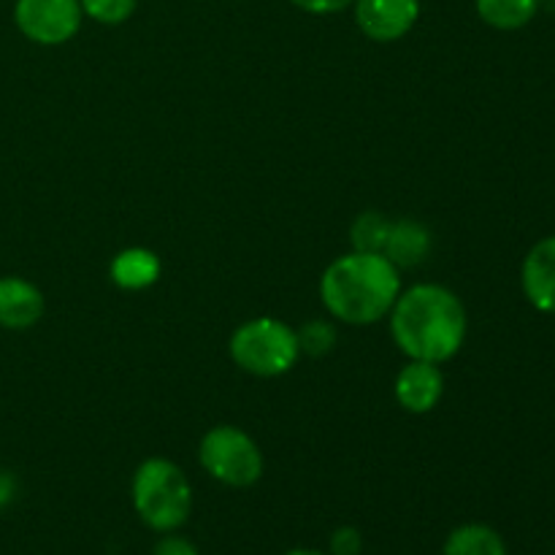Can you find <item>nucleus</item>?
Here are the masks:
<instances>
[{
	"label": "nucleus",
	"mask_w": 555,
	"mask_h": 555,
	"mask_svg": "<svg viewBox=\"0 0 555 555\" xmlns=\"http://www.w3.org/2000/svg\"><path fill=\"white\" fill-rule=\"evenodd\" d=\"M81 0H16L14 22L22 36L41 47H60L81 27Z\"/></svg>",
	"instance_id": "423d86ee"
},
{
	"label": "nucleus",
	"mask_w": 555,
	"mask_h": 555,
	"mask_svg": "<svg viewBox=\"0 0 555 555\" xmlns=\"http://www.w3.org/2000/svg\"><path fill=\"white\" fill-rule=\"evenodd\" d=\"M282 555H323L320 551H312V547H293V551L282 553Z\"/></svg>",
	"instance_id": "4be33fe9"
},
{
	"label": "nucleus",
	"mask_w": 555,
	"mask_h": 555,
	"mask_svg": "<svg viewBox=\"0 0 555 555\" xmlns=\"http://www.w3.org/2000/svg\"><path fill=\"white\" fill-rule=\"evenodd\" d=\"M540 5H545V9L551 11V14H555V0H540Z\"/></svg>",
	"instance_id": "5701e85b"
},
{
	"label": "nucleus",
	"mask_w": 555,
	"mask_h": 555,
	"mask_svg": "<svg viewBox=\"0 0 555 555\" xmlns=\"http://www.w3.org/2000/svg\"><path fill=\"white\" fill-rule=\"evenodd\" d=\"M233 363L253 377H282L298 363V336L276 318H255L238 325L231 336Z\"/></svg>",
	"instance_id": "20e7f679"
},
{
	"label": "nucleus",
	"mask_w": 555,
	"mask_h": 555,
	"mask_svg": "<svg viewBox=\"0 0 555 555\" xmlns=\"http://www.w3.org/2000/svg\"><path fill=\"white\" fill-rule=\"evenodd\" d=\"M388 314L390 336L410 361L442 366L459 356L469 331L461 298L448 287L431 282L401 291Z\"/></svg>",
	"instance_id": "f257e3e1"
},
{
	"label": "nucleus",
	"mask_w": 555,
	"mask_h": 555,
	"mask_svg": "<svg viewBox=\"0 0 555 555\" xmlns=\"http://www.w3.org/2000/svg\"><path fill=\"white\" fill-rule=\"evenodd\" d=\"M444 555H507V545L491 526L464 524L444 540Z\"/></svg>",
	"instance_id": "ddd939ff"
},
{
	"label": "nucleus",
	"mask_w": 555,
	"mask_h": 555,
	"mask_svg": "<svg viewBox=\"0 0 555 555\" xmlns=\"http://www.w3.org/2000/svg\"><path fill=\"white\" fill-rule=\"evenodd\" d=\"M475 9L488 27L496 30H520L542 9L540 0H475Z\"/></svg>",
	"instance_id": "4468645a"
},
{
	"label": "nucleus",
	"mask_w": 555,
	"mask_h": 555,
	"mask_svg": "<svg viewBox=\"0 0 555 555\" xmlns=\"http://www.w3.org/2000/svg\"><path fill=\"white\" fill-rule=\"evenodd\" d=\"M444 396V374L437 363L410 361L396 377V401L412 415H428Z\"/></svg>",
	"instance_id": "6e6552de"
},
{
	"label": "nucleus",
	"mask_w": 555,
	"mask_h": 555,
	"mask_svg": "<svg viewBox=\"0 0 555 555\" xmlns=\"http://www.w3.org/2000/svg\"><path fill=\"white\" fill-rule=\"evenodd\" d=\"M363 537L356 526H341L331 534V553L334 555H361Z\"/></svg>",
	"instance_id": "a211bd4d"
},
{
	"label": "nucleus",
	"mask_w": 555,
	"mask_h": 555,
	"mask_svg": "<svg viewBox=\"0 0 555 555\" xmlns=\"http://www.w3.org/2000/svg\"><path fill=\"white\" fill-rule=\"evenodd\" d=\"M163 263L152 249L146 247H128L114 255L108 274L112 282L122 291H146L160 280Z\"/></svg>",
	"instance_id": "f8f14e48"
},
{
	"label": "nucleus",
	"mask_w": 555,
	"mask_h": 555,
	"mask_svg": "<svg viewBox=\"0 0 555 555\" xmlns=\"http://www.w3.org/2000/svg\"><path fill=\"white\" fill-rule=\"evenodd\" d=\"M198 461L209 477L228 488H249L263 477V453L247 431L217 426L204 434Z\"/></svg>",
	"instance_id": "39448f33"
},
{
	"label": "nucleus",
	"mask_w": 555,
	"mask_h": 555,
	"mask_svg": "<svg viewBox=\"0 0 555 555\" xmlns=\"http://www.w3.org/2000/svg\"><path fill=\"white\" fill-rule=\"evenodd\" d=\"M393 222L379 211H363L350 228V242L356 253H383Z\"/></svg>",
	"instance_id": "2eb2a0df"
},
{
	"label": "nucleus",
	"mask_w": 555,
	"mask_h": 555,
	"mask_svg": "<svg viewBox=\"0 0 555 555\" xmlns=\"http://www.w3.org/2000/svg\"><path fill=\"white\" fill-rule=\"evenodd\" d=\"M520 285L531 307L555 314V236L542 238L529 249L520 269Z\"/></svg>",
	"instance_id": "1a4fd4ad"
},
{
	"label": "nucleus",
	"mask_w": 555,
	"mask_h": 555,
	"mask_svg": "<svg viewBox=\"0 0 555 555\" xmlns=\"http://www.w3.org/2000/svg\"><path fill=\"white\" fill-rule=\"evenodd\" d=\"M296 9L307 11V14L314 16H328V14H339V11L350 9L356 0H291Z\"/></svg>",
	"instance_id": "6ab92c4d"
},
{
	"label": "nucleus",
	"mask_w": 555,
	"mask_h": 555,
	"mask_svg": "<svg viewBox=\"0 0 555 555\" xmlns=\"http://www.w3.org/2000/svg\"><path fill=\"white\" fill-rule=\"evenodd\" d=\"M356 25L366 38L390 43L404 38L421 20V0H356Z\"/></svg>",
	"instance_id": "0eeeda50"
},
{
	"label": "nucleus",
	"mask_w": 555,
	"mask_h": 555,
	"mask_svg": "<svg viewBox=\"0 0 555 555\" xmlns=\"http://www.w3.org/2000/svg\"><path fill=\"white\" fill-rule=\"evenodd\" d=\"M152 555H198V547H195L190 540H184V537L173 534L171 531V534H166L160 542H157Z\"/></svg>",
	"instance_id": "aec40b11"
},
{
	"label": "nucleus",
	"mask_w": 555,
	"mask_h": 555,
	"mask_svg": "<svg viewBox=\"0 0 555 555\" xmlns=\"http://www.w3.org/2000/svg\"><path fill=\"white\" fill-rule=\"evenodd\" d=\"M43 318V293L22 276H0V328L25 331Z\"/></svg>",
	"instance_id": "9d476101"
},
{
	"label": "nucleus",
	"mask_w": 555,
	"mask_h": 555,
	"mask_svg": "<svg viewBox=\"0 0 555 555\" xmlns=\"http://www.w3.org/2000/svg\"><path fill=\"white\" fill-rule=\"evenodd\" d=\"M401 271L383 253L341 255L320 276V298L347 325H374L393 309Z\"/></svg>",
	"instance_id": "f03ea898"
},
{
	"label": "nucleus",
	"mask_w": 555,
	"mask_h": 555,
	"mask_svg": "<svg viewBox=\"0 0 555 555\" xmlns=\"http://www.w3.org/2000/svg\"><path fill=\"white\" fill-rule=\"evenodd\" d=\"M11 499H14V477L0 472V507H5Z\"/></svg>",
	"instance_id": "412c9836"
},
{
	"label": "nucleus",
	"mask_w": 555,
	"mask_h": 555,
	"mask_svg": "<svg viewBox=\"0 0 555 555\" xmlns=\"http://www.w3.org/2000/svg\"><path fill=\"white\" fill-rule=\"evenodd\" d=\"M130 496L141 524L157 534L182 529L193 513V488L188 475L168 459H146L135 469Z\"/></svg>",
	"instance_id": "7ed1b4c3"
},
{
	"label": "nucleus",
	"mask_w": 555,
	"mask_h": 555,
	"mask_svg": "<svg viewBox=\"0 0 555 555\" xmlns=\"http://www.w3.org/2000/svg\"><path fill=\"white\" fill-rule=\"evenodd\" d=\"M431 253V233L417 220H399L390 225L383 255L396 269H415Z\"/></svg>",
	"instance_id": "9b49d317"
},
{
	"label": "nucleus",
	"mask_w": 555,
	"mask_h": 555,
	"mask_svg": "<svg viewBox=\"0 0 555 555\" xmlns=\"http://www.w3.org/2000/svg\"><path fill=\"white\" fill-rule=\"evenodd\" d=\"M298 350L309 358H323L334 350L336 345V328L325 320H309L296 331Z\"/></svg>",
	"instance_id": "dca6fc26"
},
{
	"label": "nucleus",
	"mask_w": 555,
	"mask_h": 555,
	"mask_svg": "<svg viewBox=\"0 0 555 555\" xmlns=\"http://www.w3.org/2000/svg\"><path fill=\"white\" fill-rule=\"evenodd\" d=\"M139 0H81V11L98 25H122L133 16Z\"/></svg>",
	"instance_id": "f3484780"
}]
</instances>
